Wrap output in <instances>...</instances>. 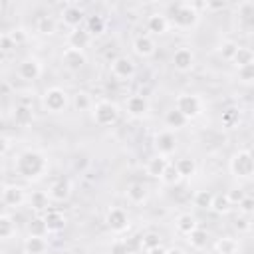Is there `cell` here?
Returning a JSON list of instances; mask_svg holds the SVG:
<instances>
[{"instance_id":"cell-5","label":"cell","mask_w":254,"mask_h":254,"mask_svg":"<svg viewBox=\"0 0 254 254\" xmlns=\"http://www.w3.org/2000/svg\"><path fill=\"white\" fill-rule=\"evenodd\" d=\"M175 109H179L190 121V119H196L202 115L204 105H202V99L194 93H179L175 99Z\"/></svg>"},{"instance_id":"cell-29","label":"cell","mask_w":254,"mask_h":254,"mask_svg":"<svg viewBox=\"0 0 254 254\" xmlns=\"http://www.w3.org/2000/svg\"><path fill=\"white\" fill-rule=\"evenodd\" d=\"M16 230H18L16 220H14V218H12L8 212L0 214V238L6 242V240H10V238L16 234Z\"/></svg>"},{"instance_id":"cell-21","label":"cell","mask_w":254,"mask_h":254,"mask_svg":"<svg viewBox=\"0 0 254 254\" xmlns=\"http://www.w3.org/2000/svg\"><path fill=\"white\" fill-rule=\"evenodd\" d=\"M169 26H171L169 16H165L161 12H153L147 18V30L153 32V34H165L169 30Z\"/></svg>"},{"instance_id":"cell-20","label":"cell","mask_w":254,"mask_h":254,"mask_svg":"<svg viewBox=\"0 0 254 254\" xmlns=\"http://www.w3.org/2000/svg\"><path fill=\"white\" fill-rule=\"evenodd\" d=\"M149 196V190L143 183H131L127 189H125V198L131 202V204H143Z\"/></svg>"},{"instance_id":"cell-8","label":"cell","mask_w":254,"mask_h":254,"mask_svg":"<svg viewBox=\"0 0 254 254\" xmlns=\"http://www.w3.org/2000/svg\"><path fill=\"white\" fill-rule=\"evenodd\" d=\"M44 67H42V62L36 58V56H28L24 58L20 64H18V75L20 79L24 81H36L40 75H42Z\"/></svg>"},{"instance_id":"cell-55","label":"cell","mask_w":254,"mask_h":254,"mask_svg":"<svg viewBox=\"0 0 254 254\" xmlns=\"http://www.w3.org/2000/svg\"><path fill=\"white\" fill-rule=\"evenodd\" d=\"M252 117H254V115H252Z\"/></svg>"},{"instance_id":"cell-4","label":"cell","mask_w":254,"mask_h":254,"mask_svg":"<svg viewBox=\"0 0 254 254\" xmlns=\"http://www.w3.org/2000/svg\"><path fill=\"white\" fill-rule=\"evenodd\" d=\"M42 105L50 113H62L69 105V95L62 87H48L42 95Z\"/></svg>"},{"instance_id":"cell-16","label":"cell","mask_w":254,"mask_h":254,"mask_svg":"<svg viewBox=\"0 0 254 254\" xmlns=\"http://www.w3.org/2000/svg\"><path fill=\"white\" fill-rule=\"evenodd\" d=\"M133 52L139 58H151L157 52V44H155V40L149 34H139L133 40Z\"/></svg>"},{"instance_id":"cell-24","label":"cell","mask_w":254,"mask_h":254,"mask_svg":"<svg viewBox=\"0 0 254 254\" xmlns=\"http://www.w3.org/2000/svg\"><path fill=\"white\" fill-rule=\"evenodd\" d=\"M175 228H177L181 234L189 236L194 228H198V224H196V218H194L190 212H181V214L175 218Z\"/></svg>"},{"instance_id":"cell-46","label":"cell","mask_w":254,"mask_h":254,"mask_svg":"<svg viewBox=\"0 0 254 254\" xmlns=\"http://www.w3.org/2000/svg\"><path fill=\"white\" fill-rule=\"evenodd\" d=\"M12 48H16V44H14L12 36H10V32H4V34H0V50L6 54V52H10Z\"/></svg>"},{"instance_id":"cell-9","label":"cell","mask_w":254,"mask_h":254,"mask_svg":"<svg viewBox=\"0 0 254 254\" xmlns=\"http://www.w3.org/2000/svg\"><path fill=\"white\" fill-rule=\"evenodd\" d=\"M153 147H155L157 155L169 159V157L175 153V149H177V139H175L173 131H169V129L159 131V133L153 137Z\"/></svg>"},{"instance_id":"cell-11","label":"cell","mask_w":254,"mask_h":254,"mask_svg":"<svg viewBox=\"0 0 254 254\" xmlns=\"http://www.w3.org/2000/svg\"><path fill=\"white\" fill-rule=\"evenodd\" d=\"M105 226L115 232V234H121L129 228V214L123 210V208H109L105 212Z\"/></svg>"},{"instance_id":"cell-2","label":"cell","mask_w":254,"mask_h":254,"mask_svg":"<svg viewBox=\"0 0 254 254\" xmlns=\"http://www.w3.org/2000/svg\"><path fill=\"white\" fill-rule=\"evenodd\" d=\"M198 20H200V12L194 6V2H181L171 8L169 22L177 30H190L198 24Z\"/></svg>"},{"instance_id":"cell-6","label":"cell","mask_w":254,"mask_h":254,"mask_svg":"<svg viewBox=\"0 0 254 254\" xmlns=\"http://www.w3.org/2000/svg\"><path fill=\"white\" fill-rule=\"evenodd\" d=\"M230 173L236 179H252L254 177V161L248 149H240L230 159Z\"/></svg>"},{"instance_id":"cell-19","label":"cell","mask_w":254,"mask_h":254,"mask_svg":"<svg viewBox=\"0 0 254 254\" xmlns=\"http://www.w3.org/2000/svg\"><path fill=\"white\" fill-rule=\"evenodd\" d=\"M91 34L87 32V28H75L67 34V46L75 48V50H85L91 44Z\"/></svg>"},{"instance_id":"cell-43","label":"cell","mask_w":254,"mask_h":254,"mask_svg":"<svg viewBox=\"0 0 254 254\" xmlns=\"http://www.w3.org/2000/svg\"><path fill=\"white\" fill-rule=\"evenodd\" d=\"M238 121H240V113H238V109L228 107L226 111H222V125H224V127H234Z\"/></svg>"},{"instance_id":"cell-39","label":"cell","mask_w":254,"mask_h":254,"mask_svg":"<svg viewBox=\"0 0 254 254\" xmlns=\"http://www.w3.org/2000/svg\"><path fill=\"white\" fill-rule=\"evenodd\" d=\"M36 30L42 34V36H52L56 32V20L52 16H42L38 18L36 22Z\"/></svg>"},{"instance_id":"cell-36","label":"cell","mask_w":254,"mask_h":254,"mask_svg":"<svg viewBox=\"0 0 254 254\" xmlns=\"http://www.w3.org/2000/svg\"><path fill=\"white\" fill-rule=\"evenodd\" d=\"M181 179H183V177H181L177 165H175V163H169V167L165 169V173H163V177H161V183L167 185V187H175V185L181 183Z\"/></svg>"},{"instance_id":"cell-12","label":"cell","mask_w":254,"mask_h":254,"mask_svg":"<svg viewBox=\"0 0 254 254\" xmlns=\"http://www.w3.org/2000/svg\"><path fill=\"white\" fill-rule=\"evenodd\" d=\"M135 71H137V65L129 56H117L111 62V75L117 79H131Z\"/></svg>"},{"instance_id":"cell-52","label":"cell","mask_w":254,"mask_h":254,"mask_svg":"<svg viewBox=\"0 0 254 254\" xmlns=\"http://www.w3.org/2000/svg\"><path fill=\"white\" fill-rule=\"evenodd\" d=\"M8 149H10V139H8V137H4V139H2V155H6V153H8Z\"/></svg>"},{"instance_id":"cell-49","label":"cell","mask_w":254,"mask_h":254,"mask_svg":"<svg viewBox=\"0 0 254 254\" xmlns=\"http://www.w3.org/2000/svg\"><path fill=\"white\" fill-rule=\"evenodd\" d=\"M226 2H206V10H224Z\"/></svg>"},{"instance_id":"cell-33","label":"cell","mask_w":254,"mask_h":254,"mask_svg":"<svg viewBox=\"0 0 254 254\" xmlns=\"http://www.w3.org/2000/svg\"><path fill=\"white\" fill-rule=\"evenodd\" d=\"M232 206H234V204L230 202L228 194H214L210 210H212V212H216V214H228V212L232 210Z\"/></svg>"},{"instance_id":"cell-54","label":"cell","mask_w":254,"mask_h":254,"mask_svg":"<svg viewBox=\"0 0 254 254\" xmlns=\"http://www.w3.org/2000/svg\"><path fill=\"white\" fill-rule=\"evenodd\" d=\"M248 153H250V157H252V161H254V147H250V149H248Z\"/></svg>"},{"instance_id":"cell-25","label":"cell","mask_w":254,"mask_h":254,"mask_svg":"<svg viewBox=\"0 0 254 254\" xmlns=\"http://www.w3.org/2000/svg\"><path fill=\"white\" fill-rule=\"evenodd\" d=\"M44 218H46V224H48L50 232H60V230L65 228V216L60 210L50 208L48 212H44Z\"/></svg>"},{"instance_id":"cell-31","label":"cell","mask_w":254,"mask_h":254,"mask_svg":"<svg viewBox=\"0 0 254 254\" xmlns=\"http://www.w3.org/2000/svg\"><path fill=\"white\" fill-rule=\"evenodd\" d=\"M187 242L190 244V248H196V250H202L204 246H206V242H208V232L204 230V228H194L189 236H187Z\"/></svg>"},{"instance_id":"cell-3","label":"cell","mask_w":254,"mask_h":254,"mask_svg":"<svg viewBox=\"0 0 254 254\" xmlns=\"http://www.w3.org/2000/svg\"><path fill=\"white\" fill-rule=\"evenodd\" d=\"M119 115H121L119 105L113 103V101H109V99L97 101L93 105V109H91V117H93L95 125H99V127H109V125L117 123Z\"/></svg>"},{"instance_id":"cell-44","label":"cell","mask_w":254,"mask_h":254,"mask_svg":"<svg viewBox=\"0 0 254 254\" xmlns=\"http://www.w3.org/2000/svg\"><path fill=\"white\" fill-rule=\"evenodd\" d=\"M238 210H240L242 216L252 214V212H254V196H248V194H246V196L238 202Z\"/></svg>"},{"instance_id":"cell-35","label":"cell","mask_w":254,"mask_h":254,"mask_svg":"<svg viewBox=\"0 0 254 254\" xmlns=\"http://www.w3.org/2000/svg\"><path fill=\"white\" fill-rule=\"evenodd\" d=\"M175 165H177V169H179V173H181L183 179H190V177H194V173H196V163H194V159H190V157H183V159H179Z\"/></svg>"},{"instance_id":"cell-15","label":"cell","mask_w":254,"mask_h":254,"mask_svg":"<svg viewBox=\"0 0 254 254\" xmlns=\"http://www.w3.org/2000/svg\"><path fill=\"white\" fill-rule=\"evenodd\" d=\"M60 16H62V22L65 26H69L71 30H75V28H81V22L85 18V12L77 4H67V6H64V10H62Z\"/></svg>"},{"instance_id":"cell-51","label":"cell","mask_w":254,"mask_h":254,"mask_svg":"<svg viewBox=\"0 0 254 254\" xmlns=\"http://www.w3.org/2000/svg\"><path fill=\"white\" fill-rule=\"evenodd\" d=\"M147 254H167V248H163V246H157V248H151V250H147Z\"/></svg>"},{"instance_id":"cell-32","label":"cell","mask_w":254,"mask_h":254,"mask_svg":"<svg viewBox=\"0 0 254 254\" xmlns=\"http://www.w3.org/2000/svg\"><path fill=\"white\" fill-rule=\"evenodd\" d=\"M232 64L236 65V69L246 67V65H252L254 64V52L250 48H246V46H240L238 52H236V56H234V60H232Z\"/></svg>"},{"instance_id":"cell-45","label":"cell","mask_w":254,"mask_h":254,"mask_svg":"<svg viewBox=\"0 0 254 254\" xmlns=\"http://www.w3.org/2000/svg\"><path fill=\"white\" fill-rule=\"evenodd\" d=\"M236 71H238L240 81H244V83L254 81V64H252V65H246V67H240V69H236Z\"/></svg>"},{"instance_id":"cell-30","label":"cell","mask_w":254,"mask_h":254,"mask_svg":"<svg viewBox=\"0 0 254 254\" xmlns=\"http://www.w3.org/2000/svg\"><path fill=\"white\" fill-rule=\"evenodd\" d=\"M165 123H167V127H171V129H183L187 123H189V119L179 111V109H169L167 113H165Z\"/></svg>"},{"instance_id":"cell-13","label":"cell","mask_w":254,"mask_h":254,"mask_svg":"<svg viewBox=\"0 0 254 254\" xmlns=\"http://www.w3.org/2000/svg\"><path fill=\"white\" fill-rule=\"evenodd\" d=\"M62 64L69 71H79L87 64V54H85V50H75V48H69L67 46L62 52Z\"/></svg>"},{"instance_id":"cell-42","label":"cell","mask_w":254,"mask_h":254,"mask_svg":"<svg viewBox=\"0 0 254 254\" xmlns=\"http://www.w3.org/2000/svg\"><path fill=\"white\" fill-rule=\"evenodd\" d=\"M109 254H135V248L127 240H115L109 248Z\"/></svg>"},{"instance_id":"cell-10","label":"cell","mask_w":254,"mask_h":254,"mask_svg":"<svg viewBox=\"0 0 254 254\" xmlns=\"http://www.w3.org/2000/svg\"><path fill=\"white\" fill-rule=\"evenodd\" d=\"M26 200H28V196H26V190H24L20 185H12V183H6V185L2 187V204H4V206H10V208H18V206H22Z\"/></svg>"},{"instance_id":"cell-1","label":"cell","mask_w":254,"mask_h":254,"mask_svg":"<svg viewBox=\"0 0 254 254\" xmlns=\"http://www.w3.org/2000/svg\"><path fill=\"white\" fill-rule=\"evenodd\" d=\"M48 159L42 151L38 149H26L22 153L16 155V161H14V171L18 177L26 179V181H38L46 175L48 171Z\"/></svg>"},{"instance_id":"cell-7","label":"cell","mask_w":254,"mask_h":254,"mask_svg":"<svg viewBox=\"0 0 254 254\" xmlns=\"http://www.w3.org/2000/svg\"><path fill=\"white\" fill-rule=\"evenodd\" d=\"M171 62H173V67H175L179 73H187V71H190V69L194 67L196 56H194V52H192L189 46H181V48H177V50L173 52Z\"/></svg>"},{"instance_id":"cell-28","label":"cell","mask_w":254,"mask_h":254,"mask_svg":"<svg viewBox=\"0 0 254 254\" xmlns=\"http://www.w3.org/2000/svg\"><path fill=\"white\" fill-rule=\"evenodd\" d=\"M71 105H73L77 111H91L95 103H93V99H91V95H89L87 91L79 89V91H75V93L71 95Z\"/></svg>"},{"instance_id":"cell-18","label":"cell","mask_w":254,"mask_h":254,"mask_svg":"<svg viewBox=\"0 0 254 254\" xmlns=\"http://www.w3.org/2000/svg\"><path fill=\"white\" fill-rule=\"evenodd\" d=\"M50 202H52V198H50V194L46 190H32L30 196H28V204L36 214L48 212L50 210Z\"/></svg>"},{"instance_id":"cell-34","label":"cell","mask_w":254,"mask_h":254,"mask_svg":"<svg viewBox=\"0 0 254 254\" xmlns=\"http://www.w3.org/2000/svg\"><path fill=\"white\" fill-rule=\"evenodd\" d=\"M107 28V22L103 20V16L99 14H93V16H87V32L91 36H101Z\"/></svg>"},{"instance_id":"cell-40","label":"cell","mask_w":254,"mask_h":254,"mask_svg":"<svg viewBox=\"0 0 254 254\" xmlns=\"http://www.w3.org/2000/svg\"><path fill=\"white\" fill-rule=\"evenodd\" d=\"M14 119H16V123H20V125H28V123L34 119V115H32V107H30V105H26V103L16 105Z\"/></svg>"},{"instance_id":"cell-22","label":"cell","mask_w":254,"mask_h":254,"mask_svg":"<svg viewBox=\"0 0 254 254\" xmlns=\"http://www.w3.org/2000/svg\"><path fill=\"white\" fill-rule=\"evenodd\" d=\"M50 234V228L46 224V218L44 214H36L28 220V236H40V238H46Z\"/></svg>"},{"instance_id":"cell-23","label":"cell","mask_w":254,"mask_h":254,"mask_svg":"<svg viewBox=\"0 0 254 254\" xmlns=\"http://www.w3.org/2000/svg\"><path fill=\"white\" fill-rule=\"evenodd\" d=\"M167 167H169V159L161 157V155H155L147 161V175L153 177V179H161Z\"/></svg>"},{"instance_id":"cell-38","label":"cell","mask_w":254,"mask_h":254,"mask_svg":"<svg viewBox=\"0 0 254 254\" xmlns=\"http://www.w3.org/2000/svg\"><path fill=\"white\" fill-rule=\"evenodd\" d=\"M238 48H240V46H238L234 40H222L220 46H218V54L222 56V60L232 62L234 56H236V52H238Z\"/></svg>"},{"instance_id":"cell-27","label":"cell","mask_w":254,"mask_h":254,"mask_svg":"<svg viewBox=\"0 0 254 254\" xmlns=\"http://www.w3.org/2000/svg\"><path fill=\"white\" fill-rule=\"evenodd\" d=\"M24 252H26V254H46V252H48V242H46V238L28 236V238L24 240Z\"/></svg>"},{"instance_id":"cell-53","label":"cell","mask_w":254,"mask_h":254,"mask_svg":"<svg viewBox=\"0 0 254 254\" xmlns=\"http://www.w3.org/2000/svg\"><path fill=\"white\" fill-rule=\"evenodd\" d=\"M167 254H185L183 248H167Z\"/></svg>"},{"instance_id":"cell-37","label":"cell","mask_w":254,"mask_h":254,"mask_svg":"<svg viewBox=\"0 0 254 254\" xmlns=\"http://www.w3.org/2000/svg\"><path fill=\"white\" fill-rule=\"evenodd\" d=\"M212 198H214V194L210 192V190H196L194 192V196H192V202H194V206L196 208H202V210H208L210 206H212Z\"/></svg>"},{"instance_id":"cell-50","label":"cell","mask_w":254,"mask_h":254,"mask_svg":"<svg viewBox=\"0 0 254 254\" xmlns=\"http://www.w3.org/2000/svg\"><path fill=\"white\" fill-rule=\"evenodd\" d=\"M234 226H236L238 230H248V228H250V224L246 222V218H244V216H240V218H236V222H234Z\"/></svg>"},{"instance_id":"cell-41","label":"cell","mask_w":254,"mask_h":254,"mask_svg":"<svg viewBox=\"0 0 254 254\" xmlns=\"http://www.w3.org/2000/svg\"><path fill=\"white\" fill-rule=\"evenodd\" d=\"M157 246H163V244H161V236H159L157 232H147V234L141 236V248H143L145 252L151 250V248H157Z\"/></svg>"},{"instance_id":"cell-14","label":"cell","mask_w":254,"mask_h":254,"mask_svg":"<svg viewBox=\"0 0 254 254\" xmlns=\"http://www.w3.org/2000/svg\"><path fill=\"white\" fill-rule=\"evenodd\" d=\"M125 109H127V113H129L131 117L139 119V117H145V115L149 113L151 103H149V99H147L145 95L133 93V95H129V97L125 99Z\"/></svg>"},{"instance_id":"cell-26","label":"cell","mask_w":254,"mask_h":254,"mask_svg":"<svg viewBox=\"0 0 254 254\" xmlns=\"http://www.w3.org/2000/svg\"><path fill=\"white\" fill-rule=\"evenodd\" d=\"M214 252L216 254H238L240 252V242L236 238H230V236L218 238L214 242Z\"/></svg>"},{"instance_id":"cell-17","label":"cell","mask_w":254,"mask_h":254,"mask_svg":"<svg viewBox=\"0 0 254 254\" xmlns=\"http://www.w3.org/2000/svg\"><path fill=\"white\" fill-rule=\"evenodd\" d=\"M48 194H50L52 200L64 202V200H67V198L71 196V183H69L67 179H58V181H54V183L50 185Z\"/></svg>"},{"instance_id":"cell-47","label":"cell","mask_w":254,"mask_h":254,"mask_svg":"<svg viewBox=\"0 0 254 254\" xmlns=\"http://www.w3.org/2000/svg\"><path fill=\"white\" fill-rule=\"evenodd\" d=\"M226 194H228V198H230V202H232V204H238V202L246 196V192H244L242 189H238V187H236V189H230Z\"/></svg>"},{"instance_id":"cell-48","label":"cell","mask_w":254,"mask_h":254,"mask_svg":"<svg viewBox=\"0 0 254 254\" xmlns=\"http://www.w3.org/2000/svg\"><path fill=\"white\" fill-rule=\"evenodd\" d=\"M10 36H12V40H14L16 46H20V44L26 42V32H24L22 28H14V30L10 32Z\"/></svg>"}]
</instances>
